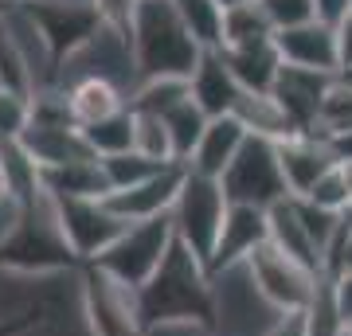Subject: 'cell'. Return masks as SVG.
I'll use <instances>...</instances> for the list:
<instances>
[{
  "label": "cell",
  "instance_id": "ab89813d",
  "mask_svg": "<svg viewBox=\"0 0 352 336\" xmlns=\"http://www.w3.org/2000/svg\"><path fill=\"white\" fill-rule=\"evenodd\" d=\"M329 145H333V153H337L340 164H352V129H344V133H333V137H329Z\"/></svg>",
  "mask_w": 352,
  "mask_h": 336
},
{
  "label": "cell",
  "instance_id": "ac0fdd59",
  "mask_svg": "<svg viewBox=\"0 0 352 336\" xmlns=\"http://www.w3.org/2000/svg\"><path fill=\"white\" fill-rule=\"evenodd\" d=\"M247 137H251V133H247V125H243L235 113H227V117H212V122H208V129H204L200 145H196V153H192L188 172L223 180V172L235 164V157L243 153Z\"/></svg>",
  "mask_w": 352,
  "mask_h": 336
},
{
  "label": "cell",
  "instance_id": "836d02e7",
  "mask_svg": "<svg viewBox=\"0 0 352 336\" xmlns=\"http://www.w3.org/2000/svg\"><path fill=\"white\" fill-rule=\"evenodd\" d=\"M263 4L266 20L274 24V32H286V27H302L309 20H317V4L314 0H258Z\"/></svg>",
  "mask_w": 352,
  "mask_h": 336
},
{
  "label": "cell",
  "instance_id": "f35d334b",
  "mask_svg": "<svg viewBox=\"0 0 352 336\" xmlns=\"http://www.w3.org/2000/svg\"><path fill=\"white\" fill-rule=\"evenodd\" d=\"M337 43H340V67H344V63H352V8L337 24Z\"/></svg>",
  "mask_w": 352,
  "mask_h": 336
},
{
  "label": "cell",
  "instance_id": "52a82bcc",
  "mask_svg": "<svg viewBox=\"0 0 352 336\" xmlns=\"http://www.w3.org/2000/svg\"><path fill=\"white\" fill-rule=\"evenodd\" d=\"M223 192L231 203H251V208H263V212L289 199L286 172H282V161H278V141L247 137L235 164L223 172Z\"/></svg>",
  "mask_w": 352,
  "mask_h": 336
},
{
  "label": "cell",
  "instance_id": "3957f363",
  "mask_svg": "<svg viewBox=\"0 0 352 336\" xmlns=\"http://www.w3.org/2000/svg\"><path fill=\"white\" fill-rule=\"evenodd\" d=\"M87 78H106V82L122 87L133 98V90L141 82V71H138V59H133L129 27H118L110 20H102L78 47H71L59 59V82H55V90H67V87H75V82H87Z\"/></svg>",
  "mask_w": 352,
  "mask_h": 336
},
{
  "label": "cell",
  "instance_id": "9a60e30c",
  "mask_svg": "<svg viewBox=\"0 0 352 336\" xmlns=\"http://www.w3.org/2000/svg\"><path fill=\"white\" fill-rule=\"evenodd\" d=\"M278 161L286 172L289 196H305L321 176H329L340 164L329 137H321V133H294V137L278 141Z\"/></svg>",
  "mask_w": 352,
  "mask_h": 336
},
{
  "label": "cell",
  "instance_id": "7402d4cb",
  "mask_svg": "<svg viewBox=\"0 0 352 336\" xmlns=\"http://www.w3.org/2000/svg\"><path fill=\"white\" fill-rule=\"evenodd\" d=\"M270 243H274L282 254L298 258L302 266H309V270L321 274V250H317V243L309 238V231H305L302 215L294 208V196L282 199L278 208H270Z\"/></svg>",
  "mask_w": 352,
  "mask_h": 336
},
{
  "label": "cell",
  "instance_id": "7bdbcfd3",
  "mask_svg": "<svg viewBox=\"0 0 352 336\" xmlns=\"http://www.w3.org/2000/svg\"><path fill=\"white\" fill-rule=\"evenodd\" d=\"M8 4H32V0H4V8H8Z\"/></svg>",
  "mask_w": 352,
  "mask_h": 336
},
{
  "label": "cell",
  "instance_id": "d6986e66",
  "mask_svg": "<svg viewBox=\"0 0 352 336\" xmlns=\"http://www.w3.org/2000/svg\"><path fill=\"white\" fill-rule=\"evenodd\" d=\"M43 192L55 199H106L110 196V180L102 161H75L59 164V168H43Z\"/></svg>",
  "mask_w": 352,
  "mask_h": 336
},
{
  "label": "cell",
  "instance_id": "1f68e13d",
  "mask_svg": "<svg viewBox=\"0 0 352 336\" xmlns=\"http://www.w3.org/2000/svg\"><path fill=\"white\" fill-rule=\"evenodd\" d=\"M133 117H138V141H133V149L145 153V157H153V161L176 164L173 137H168V125H164V117H157V113H138V110H133Z\"/></svg>",
  "mask_w": 352,
  "mask_h": 336
},
{
  "label": "cell",
  "instance_id": "603a6c76",
  "mask_svg": "<svg viewBox=\"0 0 352 336\" xmlns=\"http://www.w3.org/2000/svg\"><path fill=\"white\" fill-rule=\"evenodd\" d=\"M235 117L247 125V133H251V137L286 141V137H294V133H298V129H294V122L286 117V110L278 106L274 94H247V90H243L239 106H235Z\"/></svg>",
  "mask_w": 352,
  "mask_h": 336
},
{
  "label": "cell",
  "instance_id": "ee69618b",
  "mask_svg": "<svg viewBox=\"0 0 352 336\" xmlns=\"http://www.w3.org/2000/svg\"><path fill=\"white\" fill-rule=\"evenodd\" d=\"M344 336H352V333H344Z\"/></svg>",
  "mask_w": 352,
  "mask_h": 336
},
{
  "label": "cell",
  "instance_id": "83f0119b",
  "mask_svg": "<svg viewBox=\"0 0 352 336\" xmlns=\"http://www.w3.org/2000/svg\"><path fill=\"white\" fill-rule=\"evenodd\" d=\"M184 27L192 32V39L200 43L204 51H215L223 47V8L215 0H173Z\"/></svg>",
  "mask_w": 352,
  "mask_h": 336
},
{
  "label": "cell",
  "instance_id": "8992f818",
  "mask_svg": "<svg viewBox=\"0 0 352 336\" xmlns=\"http://www.w3.org/2000/svg\"><path fill=\"white\" fill-rule=\"evenodd\" d=\"M78 305L90 336H149L141 321V289L122 286L98 266L78 270Z\"/></svg>",
  "mask_w": 352,
  "mask_h": 336
},
{
  "label": "cell",
  "instance_id": "4316f807",
  "mask_svg": "<svg viewBox=\"0 0 352 336\" xmlns=\"http://www.w3.org/2000/svg\"><path fill=\"white\" fill-rule=\"evenodd\" d=\"M188 98H192V78H141L133 98H129V110L164 117L168 110H176Z\"/></svg>",
  "mask_w": 352,
  "mask_h": 336
},
{
  "label": "cell",
  "instance_id": "7c38bea8",
  "mask_svg": "<svg viewBox=\"0 0 352 336\" xmlns=\"http://www.w3.org/2000/svg\"><path fill=\"white\" fill-rule=\"evenodd\" d=\"M274 47L282 55V67L298 71H317V75H337L340 71V43L337 27L325 20H309L302 27L274 32Z\"/></svg>",
  "mask_w": 352,
  "mask_h": 336
},
{
  "label": "cell",
  "instance_id": "f1b7e54d",
  "mask_svg": "<svg viewBox=\"0 0 352 336\" xmlns=\"http://www.w3.org/2000/svg\"><path fill=\"white\" fill-rule=\"evenodd\" d=\"M102 168H106V180H110V192H126V188H138V184H145V180H153V176H161L164 168H173V164L153 161V157L133 149V153H122V157H106ZM180 168H184V164H180Z\"/></svg>",
  "mask_w": 352,
  "mask_h": 336
},
{
  "label": "cell",
  "instance_id": "7a4b0ae2",
  "mask_svg": "<svg viewBox=\"0 0 352 336\" xmlns=\"http://www.w3.org/2000/svg\"><path fill=\"white\" fill-rule=\"evenodd\" d=\"M129 39L141 78H192L204 55L173 0H138L129 20Z\"/></svg>",
  "mask_w": 352,
  "mask_h": 336
},
{
  "label": "cell",
  "instance_id": "f546056e",
  "mask_svg": "<svg viewBox=\"0 0 352 336\" xmlns=\"http://www.w3.org/2000/svg\"><path fill=\"white\" fill-rule=\"evenodd\" d=\"M0 90H16V94H36L32 87V75H28V63L16 47L12 32H8V20H4V8H0Z\"/></svg>",
  "mask_w": 352,
  "mask_h": 336
},
{
  "label": "cell",
  "instance_id": "d4e9b609",
  "mask_svg": "<svg viewBox=\"0 0 352 336\" xmlns=\"http://www.w3.org/2000/svg\"><path fill=\"white\" fill-rule=\"evenodd\" d=\"M270 39H274V24L266 20L258 0H247V4L227 8V16H223V51L258 47V43H270Z\"/></svg>",
  "mask_w": 352,
  "mask_h": 336
},
{
  "label": "cell",
  "instance_id": "5bb4252c",
  "mask_svg": "<svg viewBox=\"0 0 352 336\" xmlns=\"http://www.w3.org/2000/svg\"><path fill=\"white\" fill-rule=\"evenodd\" d=\"M24 153L43 168H59V164H75V161H98L90 145L82 141V129L75 122H47V117H32L20 137Z\"/></svg>",
  "mask_w": 352,
  "mask_h": 336
},
{
  "label": "cell",
  "instance_id": "2e32d148",
  "mask_svg": "<svg viewBox=\"0 0 352 336\" xmlns=\"http://www.w3.org/2000/svg\"><path fill=\"white\" fill-rule=\"evenodd\" d=\"M180 184H184V168L173 164L164 168L161 176H153L138 188H126V192H110L106 203L113 208V215H122L126 223H145V219H157V215L173 212L176 196H180Z\"/></svg>",
  "mask_w": 352,
  "mask_h": 336
},
{
  "label": "cell",
  "instance_id": "30bf717a",
  "mask_svg": "<svg viewBox=\"0 0 352 336\" xmlns=\"http://www.w3.org/2000/svg\"><path fill=\"white\" fill-rule=\"evenodd\" d=\"M266 243H270V212L251 208V203H231L223 231H219V243H215V254L208 262V274L215 278L223 270H231V266H243Z\"/></svg>",
  "mask_w": 352,
  "mask_h": 336
},
{
  "label": "cell",
  "instance_id": "74e56055",
  "mask_svg": "<svg viewBox=\"0 0 352 336\" xmlns=\"http://www.w3.org/2000/svg\"><path fill=\"white\" fill-rule=\"evenodd\" d=\"M39 321H43V313L32 309V313H24V317H16V321H4V324H0V336H24V333H32Z\"/></svg>",
  "mask_w": 352,
  "mask_h": 336
},
{
  "label": "cell",
  "instance_id": "484cf974",
  "mask_svg": "<svg viewBox=\"0 0 352 336\" xmlns=\"http://www.w3.org/2000/svg\"><path fill=\"white\" fill-rule=\"evenodd\" d=\"M208 122H212V117H208V113L196 106V98L180 102L176 110L164 113L168 137H173V157H176V164H184V168H188V161H192V153H196V145H200Z\"/></svg>",
  "mask_w": 352,
  "mask_h": 336
},
{
  "label": "cell",
  "instance_id": "44dd1931",
  "mask_svg": "<svg viewBox=\"0 0 352 336\" xmlns=\"http://www.w3.org/2000/svg\"><path fill=\"white\" fill-rule=\"evenodd\" d=\"M67 106H71V117L75 125H94L110 113H122L129 110V94L122 87H113L106 78H87V82H75L67 87Z\"/></svg>",
  "mask_w": 352,
  "mask_h": 336
},
{
  "label": "cell",
  "instance_id": "8fae6325",
  "mask_svg": "<svg viewBox=\"0 0 352 336\" xmlns=\"http://www.w3.org/2000/svg\"><path fill=\"white\" fill-rule=\"evenodd\" d=\"M4 20H8V32H12L16 47H20V55L28 63V75H32L36 94L39 90H55V82H59V59L63 55L55 47V39L47 36V27L39 24V16L28 4H8L4 8Z\"/></svg>",
  "mask_w": 352,
  "mask_h": 336
},
{
  "label": "cell",
  "instance_id": "8d00e7d4",
  "mask_svg": "<svg viewBox=\"0 0 352 336\" xmlns=\"http://www.w3.org/2000/svg\"><path fill=\"white\" fill-rule=\"evenodd\" d=\"M333 298H337V309H340V321L352 328V274L333 282Z\"/></svg>",
  "mask_w": 352,
  "mask_h": 336
},
{
  "label": "cell",
  "instance_id": "d590c367",
  "mask_svg": "<svg viewBox=\"0 0 352 336\" xmlns=\"http://www.w3.org/2000/svg\"><path fill=\"white\" fill-rule=\"evenodd\" d=\"M266 336H309V328H305V313H282Z\"/></svg>",
  "mask_w": 352,
  "mask_h": 336
},
{
  "label": "cell",
  "instance_id": "277c9868",
  "mask_svg": "<svg viewBox=\"0 0 352 336\" xmlns=\"http://www.w3.org/2000/svg\"><path fill=\"white\" fill-rule=\"evenodd\" d=\"M227 208H231V199L223 192V180H212V176H200V172H188L184 168V184H180V196L173 203V227H176V238L204 266L215 254Z\"/></svg>",
  "mask_w": 352,
  "mask_h": 336
},
{
  "label": "cell",
  "instance_id": "f6af8a7d",
  "mask_svg": "<svg viewBox=\"0 0 352 336\" xmlns=\"http://www.w3.org/2000/svg\"><path fill=\"white\" fill-rule=\"evenodd\" d=\"M349 333H352V328H349Z\"/></svg>",
  "mask_w": 352,
  "mask_h": 336
},
{
  "label": "cell",
  "instance_id": "e0dca14e",
  "mask_svg": "<svg viewBox=\"0 0 352 336\" xmlns=\"http://www.w3.org/2000/svg\"><path fill=\"white\" fill-rule=\"evenodd\" d=\"M192 98H196V106L208 117H227L239 106L243 87H239V78L231 75V67H227L219 47L204 51L200 63H196V71H192Z\"/></svg>",
  "mask_w": 352,
  "mask_h": 336
},
{
  "label": "cell",
  "instance_id": "ba28073f",
  "mask_svg": "<svg viewBox=\"0 0 352 336\" xmlns=\"http://www.w3.org/2000/svg\"><path fill=\"white\" fill-rule=\"evenodd\" d=\"M247 270H251L258 293L278 313H305L314 305L317 289H321V278H325V274H317V270H309V266H302L298 258L282 254L274 243L254 250L251 258H247Z\"/></svg>",
  "mask_w": 352,
  "mask_h": 336
},
{
  "label": "cell",
  "instance_id": "6da1fadb",
  "mask_svg": "<svg viewBox=\"0 0 352 336\" xmlns=\"http://www.w3.org/2000/svg\"><path fill=\"white\" fill-rule=\"evenodd\" d=\"M141 321H145V333H161V328H208V333H215L212 274L180 238L173 243L153 282L141 286Z\"/></svg>",
  "mask_w": 352,
  "mask_h": 336
},
{
  "label": "cell",
  "instance_id": "60d3db41",
  "mask_svg": "<svg viewBox=\"0 0 352 336\" xmlns=\"http://www.w3.org/2000/svg\"><path fill=\"white\" fill-rule=\"evenodd\" d=\"M337 78L344 82V87H352V63H344V67H340V71H337Z\"/></svg>",
  "mask_w": 352,
  "mask_h": 336
},
{
  "label": "cell",
  "instance_id": "4dcf8cb0",
  "mask_svg": "<svg viewBox=\"0 0 352 336\" xmlns=\"http://www.w3.org/2000/svg\"><path fill=\"white\" fill-rule=\"evenodd\" d=\"M302 199H309V203H317V208H325V212L333 215H344L352 212V180H349V168L344 164H337L329 176H321L309 192H305Z\"/></svg>",
  "mask_w": 352,
  "mask_h": 336
},
{
  "label": "cell",
  "instance_id": "e575fe53",
  "mask_svg": "<svg viewBox=\"0 0 352 336\" xmlns=\"http://www.w3.org/2000/svg\"><path fill=\"white\" fill-rule=\"evenodd\" d=\"M133 8H138V0H98L102 20H110V24H118V27H129Z\"/></svg>",
  "mask_w": 352,
  "mask_h": 336
},
{
  "label": "cell",
  "instance_id": "ffe728a7",
  "mask_svg": "<svg viewBox=\"0 0 352 336\" xmlns=\"http://www.w3.org/2000/svg\"><path fill=\"white\" fill-rule=\"evenodd\" d=\"M223 51V47H219ZM231 75L239 78V87L247 94H270L282 75V55H278L274 39L270 43H258V47H235V51H223Z\"/></svg>",
  "mask_w": 352,
  "mask_h": 336
},
{
  "label": "cell",
  "instance_id": "b9f144b4",
  "mask_svg": "<svg viewBox=\"0 0 352 336\" xmlns=\"http://www.w3.org/2000/svg\"><path fill=\"white\" fill-rule=\"evenodd\" d=\"M215 4H219V8L227 12V8H235V4H247V0H215Z\"/></svg>",
  "mask_w": 352,
  "mask_h": 336
},
{
  "label": "cell",
  "instance_id": "5b68a950",
  "mask_svg": "<svg viewBox=\"0 0 352 336\" xmlns=\"http://www.w3.org/2000/svg\"><path fill=\"white\" fill-rule=\"evenodd\" d=\"M173 243H176V227H173V212H168V215H157V219H145V223H129L122 231V238L90 266H98L102 274L118 278L122 286L141 289L149 286L153 274L164 266Z\"/></svg>",
  "mask_w": 352,
  "mask_h": 336
},
{
  "label": "cell",
  "instance_id": "d6a6232c",
  "mask_svg": "<svg viewBox=\"0 0 352 336\" xmlns=\"http://www.w3.org/2000/svg\"><path fill=\"white\" fill-rule=\"evenodd\" d=\"M32 122V98L16 90H0V141H20Z\"/></svg>",
  "mask_w": 352,
  "mask_h": 336
},
{
  "label": "cell",
  "instance_id": "9c48e42d",
  "mask_svg": "<svg viewBox=\"0 0 352 336\" xmlns=\"http://www.w3.org/2000/svg\"><path fill=\"white\" fill-rule=\"evenodd\" d=\"M55 203H59V227L67 235V247L75 250L82 266L98 262L129 227L122 215H113L106 199H55Z\"/></svg>",
  "mask_w": 352,
  "mask_h": 336
},
{
  "label": "cell",
  "instance_id": "4fadbf2b",
  "mask_svg": "<svg viewBox=\"0 0 352 336\" xmlns=\"http://www.w3.org/2000/svg\"><path fill=\"white\" fill-rule=\"evenodd\" d=\"M333 82H337V75H317V71L282 67V75H278L270 94L286 110V117L294 122L298 133H317L321 110H325V98H329V90H333Z\"/></svg>",
  "mask_w": 352,
  "mask_h": 336
},
{
  "label": "cell",
  "instance_id": "cb8c5ba5",
  "mask_svg": "<svg viewBox=\"0 0 352 336\" xmlns=\"http://www.w3.org/2000/svg\"><path fill=\"white\" fill-rule=\"evenodd\" d=\"M82 129V141L90 145V153L106 161V157H122V153H133V141H138V117L133 110L110 113L94 125H78Z\"/></svg>",
  "mask_w": 352,
  "mask_h": 336
}]
</instances>
